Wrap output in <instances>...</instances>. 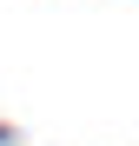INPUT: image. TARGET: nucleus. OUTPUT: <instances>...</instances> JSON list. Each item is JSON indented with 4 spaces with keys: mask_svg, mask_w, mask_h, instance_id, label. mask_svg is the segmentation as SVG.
<instances>
[]
</instances>
